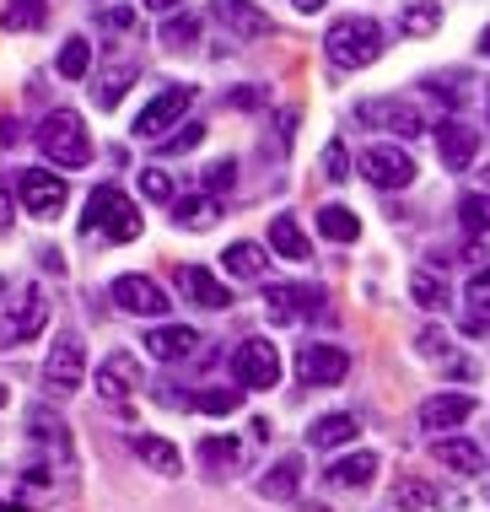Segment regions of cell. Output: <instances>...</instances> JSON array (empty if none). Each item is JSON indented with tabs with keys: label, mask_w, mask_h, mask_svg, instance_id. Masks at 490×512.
I'll return each mask as SVG.
<instances>
[{
	"label": "cell",
	"mask_w": 490,
	"mask_h": 512,
	"mask_svg": "<svg viewBox=\"0 0 490 512\" xmlns=\"http://www.w3.org/2000/svg\"><path fill=\"white\" fill-rule=\"evenodd\" d=\"M318 302H324L318 286H270V292H264V318H270V324H297V318H307L318 308Z\"/></svg>",
	"instance_id": "15"
},
{
	"label": "cell",
	"mask_w": 490,
	"mask_h": 512,
	"mask_svg": "<svg viewBox=\"0 0 490 512\" xmlns=\"http://www.w3.org/2000/svg\"><path fill=\"white\" fill-rule=\"evenodd\" d=\"M108 297H114L124 313H135V318H162L167 308H173V302H167V292L151 281V275H119V281L108 286Z\"/></svg>",
	"instance_id": "13"
},
{
	"label": "cell",
	"mask_w": 490,
	"mask_h": 512,
	"mask_svg": "<svg viewBox=\"0 0 490 512\" xmlns=\"http://www.w3.org/2000/svg\"><path fill=\"white\" fill-rule=\"evenodd\" d=\"M313 221H318V232H324L329 243H356L361 238V216L345 211V205H324Z\"/></svg>",
	"instance_id": "28"
},
{
	"label": "cell",
	"mask_w": 490,
	"mask_h": 512,
	"mask_svg": "<svg viewBox=\"0 0 490 512\" xmlns=\"http://www.w3.org/2000/svg\"><path fill=\"white\" fill-rule=\"evenodd\" d=\"M81 383H87V351H81V335H54L49 345V356H44V389L54 399H65V394H76Z\"/></svg>",
	"instance_id": "5"
},
{
	"label": "cell",
	"mask_w": 490,
	"mask_h": 512,
	"mask_svg": "<svg viewBox=\"0 0 490 512\" xmlns=\"http://www.w3.org/2000/svg\"><path fill=\"white\" fill-rule=\"evenodd\" d=\"M437 464L442 469H453V475H469V480H480L485 475V448L480 442H469V437H437Z\"/></svg>",
	"instance_id": "20"
},
{
	"label": "cell",
	"mask_w": 490,
	"mask_h": 512,
	"mask_svg": "<svg viewBox=\"0 0 490 512\" xmlns=\"http://www.w3.org/2000/svg\"><path fill=\"white\" fill-rule=\"evenodd\" d=\"M431 502H437V486H431V480H399L394 486V507L399 512H420Z\"/></svg>",
	"instance_id": "36"
},
{
	"label": "cell",
	"mask_w": 490,
	"mask_h": 512,
	"mask_svg": "<svg viewBox=\"0 0 490 512\" xmlns=\"http://www.w3.org/2000/svg\"><path fill=\"white\" fill-rule=\"evenodd\" d=\"M49 17V0H6L0 6V27L6 33H33V27H44Z\"/></svg>",
	"instance_id": "27"
},
{
	"label": "cell",
	"mask_w": 490,
	"mask_h": 512,
	"mask_svg": "<svg viewBox=\"0 0 490 512\" xmlns=\"http://www.w3.org/2000/svg\"><path fill=\"white\" fill-rule=\"evenodd\" d=\"M200 141H205V124H184V135H162V151L178 157V151H194Z\"/></svg>",
	"instance_id": "42"
},
{
	"label": "cell",
	"mask_w": 490,
	"mask_h": 512,
	"mask_svg": "<svg viewBox=\"0 0 490 512\" xmlns=\"http://www.w3.org/2000/svg\"><path fill=\"white\" fill-rule=\"evenodd\" d=\"M49 324V302L38 286H22L17 302H6V313H0V351H17V345L38 340Z\"/></svg>",
	"instance_id": "4"
},
{
	"label": "cell",
	"mask_w": 490,
	"mask_h": 512,
	"mask_svg": "<svg viewBox=\"0 0 490 512\" xmlns=\"http://www.w3.org/2000/svg\"><path fill=\"white\" fill-rule=\"evenodd\" d=\"M81 232L87 238H114V243H135L140 238V205L124 195V189L114 184H97L92 195H87V216H81Z\"/></svg>",
	"instance_id": "1"
},
{
	"label": "cell",
	"mask_w": 490,
	"mask_h": 512,
	"mask_svg": "<svg viewBox=\"0 0 490 512\" xmlns=\"http://www.w3.org/2000/svg\"><path fill=\"white\" fill-rule=\"evenodd\" d=\"M17 200H22L27 216H60L65 200H70V184L49 168H22L17 173Z\"/></svg>",
	"instance_id": "7"
},
{
	"label": "cell",
	"mask_w": 490,
	"mask_h": 512,
	"mask_svg": "<svg viewBox=\"0 0 490 512\" xmlns=\"http://www.w3.org/2000/svg\"><path fill=\"white\" fill-rule=\"evenodd\" d=\"M324 54H329V65H340V71H367L377 54H383V27H377L372 17H340V22H329Z\"/></svg>",
	"instance_id": "2"
},
{
	"label": "cell",
	"mask_w": 490,
	"mask_h": 512,
	"mask_svg": "<svg viewBox=\"0 0 490 512\" xmlns=\"http://www.w3.org/2000/svg\"><path fill=\"white\" fill-rule=\"evenodd\" d=\"M356 124L388 130V135H399V141H410V135L426 130V114H420L410 98H367V103H356Z\"/></svg>",
	"instance_id": "6"
},
{
	"label": "cell",
	"mask_w": 490,
	"mask_h": 512,
	"mask_svg": "<svg viewBox=\"0 0 490 512\" xmlns=\"http://www.w3.org/2000/svg\"><path fill=\"white\" fill-rule=\"evenodd\" d=\"M291 6H297V11H307V17H313V11H324V0H291Z\"/></svg>",
	"instance_id": "51"
},
{
	"label": "cell",
	"mask_w": 490,
	"mask_h": 512,
	"mask_svg": "<svg viewBox=\"0 0 490 512\" xmlns=\"http://www.w3.org/2000/svg\"><path fill=\"white\" fill-rule=\"evenodd\" d=\"M146 6H151V11H173L178 0H146Z\"/></svg>",
	"instance_id": "52"
},
{
	"label": "cell",
	"mask_w": 490,
	"mask_h": 512,
	"mask_svg": "<svg viewBox=\"0 0 490 512\" xmlns=\"http://www.w3.org/2000/svg\"><path fill=\"white\" fill-rule=\"evenodd\" d=\"M6 227H11V184L0 178V232H6Z\"/></svg>",
	"instance_id": "49"
},
{
	"label": "cell",
	"mask_w": 490,
	"mask_h": 512,
	"mask_svg": "<svg viewBox=\"0 0 490 512\" xmlns=\"http://www.w3.org/2000/svg\"><path fill=\"white\" fill-rule=\"evenodd\" d=\"M27 432H33L44 448H54L60 459H70V426L60 421V415H49V410H33L27 415Z\"/></svg>",
	"instance_id": "30"
},
{
	"label": "cell",
	"mask_w": 490,
	"mask_h": 512,
	"mask_svg": "<svg viewBox=\"0 0 490 512\" xmlns=\"http://www.w3.org/2000/svg\"><path fill=\"white\" fill-rule=\"evenodd\" d=\"M458 221L469 232H490V195H464L458 200Z\"/></svg>",
	"instance_id": "39"
},
{
	"label": "cell",
	"mask_w": 490,
	"mask_h": 512,
	"mask_svg": "<svg viewBox=\"0 0 490 512\" xmlns=\"http://www.w3.org/2000/svg\"><path fill=\"white\" fill-rule=\"evenodd\" d=\"M146 356H157V362H184V356H194V345H200V335H194L189 324H157L146 329Z\"/></svg>",
	"instance_id": "19"
},
{
	"label": "cell",
	"mask_w": 490,
	"mask_h": 512,
	"mask_svg": "<svg viewBox=\"0 0 490 512\" xmlns=\"http://www.w3.org/2000/svg\"><path fill=\"white\" fill-rule=\"evenodd\" d=\"M232 378L237 389H275L280 383V356L270 340H243L232 356Z\"/></svg>",
	"instance_id": "10"
},
{
	"label": "cell",
	"mask_w": 490,
	"mask_h": 512,
	"mask_svg": "<svg viewBox=\"0 0 490 512\" xmlns=\"http://www.w3.org/2000/svg\"><path fill=\"white\" fill-rule=\"evenodd\" d=\"M103 27H119V33H124V27H135V11L130 6H108L103 11Z\"/></svg>",
	"instance_id": "47"
},
{
	"label": "cell",
	"mask_w": 490,
	"mask_h": 512,
	"mask_svg": "<svg viewBox=\"0 0 490 512\" xmlns=\"http://www.w3.org/2000/svg\"><path fill=\"white\" fill-rule=\"evenodd\" d=\"M0 512H27V502H0Z\"/></svg>",
	"instance_id": "54"
},
{
	"label": "cell",
	"mask_w": 490,
	"mask_h": 512,
	"mask_svg": "<svg viewBox=\"0 0 490 512\" xmlns=\"http://www.w3.org/2000/svg\"><path fill=\"white\" fill-rule=\"evenodd\" d=\"M442 27V6L437 0H410V6L399 11V33L404 38H426V33H437Z\"/></svg>",
	"instance_id": "29"
},
{
	"label": "cell",
	"mask_w": 490,
	"mask_h": 512,
	"mask_svg": "<svg viewBox=\"0 0 490 512\" xmlns=\"http://www.w3.org/2000/svg\"><path fill=\"white\" fill-rule=\"evenodd\" d=\"M162 44L167 49H194L200 44V17H167L162 22Z\"/></svg>",
	"instance_id": "38"
},
{
	"label": "cell",
	"mask_w": 490,
	"mask_h": 512,
	"mask_svg": "<svg viewBox=\"0 0 490 512\" xmlns=\"http://www.w3.org/2000/svg\"><path fill=\"white\" fill-rule=\"evenodd\" d=\"M140 195L146 200H173V178L162 168H140Z\"/></svg>",
	"instance_id": "41"
},
{
	"label": "cell",
	"mask_w": 490,
	"mask_h": 512,
	"mask_svg": "<svg viewBox=\"0 0 490 512\" xmlns=\"http://www.w3.org/2000/svg\"><path fill=\"white\" fill-rule=\"evenodd\" d=\"M415 351L426 356V362H437V356H447V335H442V329H420V335H415Z\"/></svg>",
	"instance_id": "44"
},
{
	"label": "cell",
	"mask_w": 490,
	"mask_h": 512,
	"mask_svg": "<svg viewBox=\"0 0 490 512\" xmlns=\"http://www.w3.org/2000/svg\"><path fill=\"white\" fill-rule=\"evenodd\" d=\"M356 168L377 189H410L415 184V157H410V151H399V146H367L356 157Z\"/></svg>",
	"instance_id": "8"
},
{
	"label": "cell",
	"mask_w": 490,
	"mask_h": 512,
	"mask_svg": "<svg viewBox=\"0 0 490 512\" xmlns=\"http://www.w3.org/2000/svg\"><path fill=\"white\" fill-rule=\"evenodd\" d=\"M243 394L248 389H205V394H194V410H205V415H237V410H243Z\"/></svg>",
	"instance_id": "37"
},
{
	"label": "cell",
	"mask_w": 490,
	"mask_h": 512,
	"mask_svg": "<svg viewBox=\"0 0 490 512\" xmlns=\"http://www.w3.org/2000/svg\"><path fill=\"white\" fill-rule=\"evenodd\" d=\"M140 389V362L130 351H114V356H103V367H97V394L103 399H130Z\"/></svg>",
	"instance_id": "17"
},
{
	"label": "cell",
	"mask_w": 490,
	"mask_h": 512,
	"mask_svg": "<svg viewBox=\"0 0 490 512\" xmlns=\"http://www.w3.org/2000/svg\"><path fill=\"white\" fill-rule=\"evenodd\" d=\"M200 464L216 469V475H227V469L243 464V448H237L232 437H205V442H200Z\"/></svg>",
	"instance_id": "32"
},
{
	"label": "cell",
	"mask_w": 490,
	"mask_h": 512,
	"mask_svg": "<svg viewBox=\"0 0 490 512\" xmlns=\"http://www.w3.org/2000/svg\"><path fill=\"white\" fill-rule=\"evenodd\" d=\"M270 248L280 259H313V243H307V232L297 227V216H270Z\"/></svg>",
	"instance_id": "21"
},
{
	"label": "cell",
	"mask_w": 490,
	"mask_h": 512,
	"mask_svg": "<svg viewBox=\"0 0 490 512\" xmlns=\"http://www.w3.org/2000/svg\"><path fill=\"white\" fill-rule=\"evenodd\" d=\"M453 512H490V486H474L469 496H453Z\"/></svg>",
	"instance_id": "46"
},
{
	"label": "cell",
	"mask_w": 490,
	"mask_h": 512,
	"mask_svg": "<svg viewBox=\"0 0 490 512\" xmlns=\"http://www.w3.org/2000/svg\"><path fill=\"white\" fill-rule=\"evenodd\" d=\"M221 265H227V275H237V281H264L270 259H264V248H259V243H227Z\"/></svg>",
	"instance_id": "25"
},
{
	"label": "cell",
	"mask_w": 490,
	"mask_h": 512,
	"mask_svg": "<svg viewBox=\"0 0 490 512\" xmlns=\"http://www.w3.org/2000/svg\"><path fill=\"white\" fill-rule=\"evenodd\" d=\"M297 486H302V459L297 453H286L270 475L259 480V496H270V502H286V496H297Z\"/></svg>",
	"instance_id": "26"
},
{
	"label": "cell",
	"mask_w": 490,
	"mask_h": 512,
	"mask_svg": "<svg viewBox=\"0 0 490 512\" xmlns=\"http://www.w3.org/2000/svg\"><path fill=\"white\" fill-rule=\"evenodd\" d=\"M0 146H17V124H6V119H0Z\"/></svg>",
	"instance_id": "50"
},
{
	"label": "cell",
	"mask_w": 490,
	"mask_h": 512,
	"mask_svg": "<svg viewBox=\"0 0 490 512\" xmlns=\"http://www.w3.org/2000/svg\"><path fill=\"white\" fill-rule=\"evenodd\" d=\"M372 475H377V453H350V459H334L329 464V486H340V491L372 486Z\"/></svg>",
	"instance_id": "22"
},
{
	"label": "cell",
	"mask_w": 490,
	"mask_h": 512,
	"mask_svg": "<svg viewBox=\"0 0 490 512\" xmlns=\"http://www.w3.org/2000/svg\"><path fill=\"white\" fill-rule=\"evenodd\" d=\"M38 146H44V157L54 162V168H87L92 162L87 124H81V114H70V108L44 114V124H38Z\"/></svg>",
	"instance_id": "3"
},
{
	"label": "cell",
	"mask_w": 490,
	"mask_h": 512,
	"mask_svg": "<svg viewBox=\"0 0 490 512\" xmlns=\"http://www.w3.org/2000/svg\"><path fill=\"white\" fill-rule=\"evenodd\" d=\"M345 372H350L345 345L318 340V345H302L297 351V378L307 383V389H334V383H345Z\"/></svg>",
	"instance_id": "9"
},
{
	"label": "cell",
	"mask_w": 490,
	"mask_h": 512,
	"mask_svg": "<svg viewBox=\"0 0 490 512\" xmlns=\"http://www.w3.org/2000/svg\"><path fill=\"white\" fill-rule=\"evenodd\" d=\"M259 103H264L259 87H237V92H232V108H259Z\"/></svg>",
	"instance_id": "48"
},
{
	"label": "cell",
	"mask_w": 490,
	"mask_h": 512,
	"mask_svg": "<svg viewBox=\"0 0 490 512\" xmlns=\"http://www.w3.org/2000/svg\"><path fill=\"white\" fill-rule=\"evenodd\" d=\"M232 178H237V162L221 157V162H210V168H205V189H210V195H221V189H232Z\"/></svg>",
	"instance_id": "43"
},
{
	"label": "cell",
	"mask_w": 490,
	"mask_h": 512,
	"mask_svg": "<svg viewBox=\"0 0 490 512\" xmlns=\"http://www.w3.org/2000/svg\"><path fill=\"white\" fill-rule=\"evenodd\" d=\"M469 302H474L480 313H490V265L469 275Z\"/></svg>",
	"instance_id": "45"
},
{
	"label": "cell",
	"mask_w": 490,
	"mask_h": 512,
	"mask_svg": "<svg viewBox=\"0 0 490 512\" xmlns=\"http://www.w3.org/2000/svg\"><path fill=\"white\" fill-rule=\"evenodd\" d=\"M92 71V44L87 38H65V49H60V76L65 81H81Z\"/></svg>",
	"instance_id": "35"
},
{
	"label": "cell",
	"mask_w": 490,
	"mask_h": 512,
	"mask_svg": "<svg viewBox=\"0 0 490 512\" xmlns=\"http://www.w3.org/2000/svg\"><path fill=\"white\" fill-rule=\"evenodd\" d=\"M194 103V87H162L157 98L140 108L135 119V135H146V141H162V130H173L178 119H184V108Z\"/></svg>",
	"instance_id": "12"
},
{
	"label": "cell",
	"mask_w": 490,
	"mask_h": 512,
	"mask_svg": "<svg viewBox=\"0 0 490 512\" xmlns=\"http://www.w3.org/2000/svg\"><path fill=\"white\" fill-rule=\"evenodd\" d=\"M135 81V65H114V71H103L97 76V87H92V98H97V108H114L119 98H124V87Z\"/></svg>",
	"instance_id": "34"
},
{
	"label": "cell",
	"mask_w": 490,
	"mask_h": 512,
	"mask_svg": "<svg viewBox=\"0 0 490 512\" xmlns=\"http://www.w3.org/2000/svg\"><path fill=\"white\" fill-rule=\"evenodd\" d=\"M356 415H345V410H334V415H318L313 421V432H307V442L313 448H345V442H356Z\"/></svg>",
	"instance_id": "23"
},
{
	"label": "cell",
	"mask_w": 490,
	"mask_h": 512,
	"mask_svg": "<svg viewBox=\"0 0 490 512\" xmlns=\"http://www.w3.org/2000/svg\"><path fill=\"white\" fill-rule=\"evenodd\" d=\"M210 17L227 27V38H237V44H254V38L275 33V22L264 17L254 0H210Z\"/></svg>",
	"instance_id": "11"
},
{
	"label": "cell",
	"mask_w": 490,
	"mask_h": 512,
	"mask_svg": "<svg viewBox=\"0 0 490 512\" xmlns=\"http://www.w3.org/2000/svg\"><path fill=\"white\" fill-rule=\"evenodd\" d=\"M173 216H178V227L205 232L210 221H216V195H189V200H178V205H173Z\"/></svg>",
	"instance_id": "33"
},
{
	"label": "cell",
	"mask_w": 490,
	"mask_h": 512,
	"mask_svg": "<svg viewBox=\"0 0 490 512\" xmlns=\"http://www.w3.org/2000/svg\"><path fill=\"white\" fill-rule=\"evenodd\" d=\"M178 292H184L194 308H205V313L232 308V292H227V286H221L210 270H200V265H184V270H178Z\"/></svg>",
	"instance_id": "18"
},
{
	"label": "cell",
	"mask_w": 490,
	"mask_h": 512,
	"mask_svg": "<svg viewBox=\"0 0 490 512\" xmlns=\"http://www.w3.org/2000/svg\"><path fill=\"white\" fill-rule=\"evenodd\" d=\"M474 151H480V130H469L464 119H442L437 124V157L447 173H469Z\"/></svg>",
	"instance_id": "14"
},
{
	"label": "cell",
	"mask_w": 490,
	"mask_h": 512,
	"mask_svg": "<svg viewBox=\"0 0 490 512\" xmlns=\"http://www.w3.org/2000/svg\"><path fill=\"white\" fill-rule=\"evenodd\" d=\"M480 54H485V60H490V27H485V33H480Z\"/></svg>",
	"instance_id": "53"
},
{
	"label": "cell",
	"mask_w": 490,
	"mask_h": 512,
	"mask_svg": "<svg viewBox=\"0 0 490 512\" xmlns=\"http://www.w3.org/2000/svg\"><path fill=\"white\" fill-rule=\"evenodd\" d=\"M474 415V394H431L420 405V432H458Z\"/></svg>",
	"instance_id": "16"
},
{
	"label": "cell",
	"mask_w": 490,
	"mask_h": 512,
	"mask_svg": "<svg viewBox=\"0 0 490 512\" xmlns=\"http://www.w3.org/2000/svg\"><path fill=\"white\" fill-rule=\"evenodd\" d=\"M324 178H329V184H345V178H350V151H345V141H329V146H324Z\"/></svg>",
	"instance_id": "40"
},
{
	"label": "cell",
	"mask_w": 490,
	"mask_h": 512,
	"mask_svg": "<svg viewBox=\"0 0 490 512\" xmlns=\"http://www.w3.org/2000/svg\"><path fill=\"white\" fill-rule=\"evenodd\" d=\"M410 297H415V308L437 313V308H447V281L437 270H415L410 275Z\"/></svg>",
	"instance_id": "31"
},
{
	"label": "cell",
	"mask_w": 490,
	"mask_h": 512,
	"mask_svg": "<svg viewBox=\"0 0 490 512\" xmlns=\"http://www.w3.org/2000/svg\"><path fill=\"white\" fill-rule=\"evenodd\" d=\"M135 453H140V464H151L157 475H178V469H184V453H178L167 437H157V432H140Z\"/></svg>",
	"instance_id": "24"
}]
</instances>
